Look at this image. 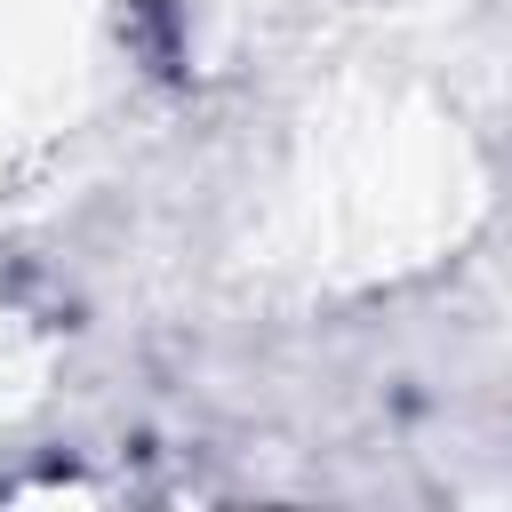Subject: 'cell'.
Masks as SVG:
<instances>
[{"mask_svg": "<svg viewBox=\"0 0 512 512\" xmlns=\"http://www.w3.org/2000/svg\"><path fill=\"white\" fill-rule=\"evenodd\" d=\"M112 0H0V216L32 208L96 136Z\"/></svg>", "mask_w": 512, "mask_h": 512, "instance_id": "6da1fadb", "label": "cell"}]
</instances>
